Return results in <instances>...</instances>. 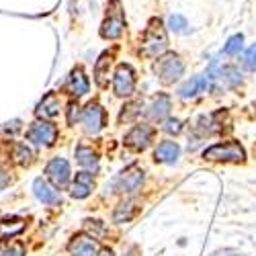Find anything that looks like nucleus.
Returning <instances> with one entry per match:
<instances>
[{"label":"nucleus","instance_id":"f257e3e1","mask_svg":"<svg viewBox=\"0 0 256 256\" xmlns=\"http://www.w3.org/2000/svg\"><path fill=\"white\" fill-rule=\"evenodd\" d=\"M168 48V37H166V29L162 25L160 18H152L150 25H148L144 39H142V48L140 54L146 58H156L160 54H164Z\"/></svg>","mask_w":256,"mask_h":256},{"label":"nucleus","instance_id":"f03ea898","mask_svg":"<svg viewBox=\"0 0 256 256\" xmlns=\"http://www.w3.org/2000/svg\"><path fill=\"white\" fill-rule=\"evenodd\" d=\"M205 160H213V162H242L246 158L244 148L240 146V142H224V144H216L207 148L203 152Z\"/></svg>","mask_w":256,"mask_h":256},{"label":"nucleus","instance_id":"7ed1b4c3","mask_svg":"<svg viewBox=\"0 0 256 256\" xmlns=\"http://www.w3.org/2000/svg\"><path fill=\"white\" fill-rule=\"evenodd\" d=\"M125 29V12L121 6V0H111L109 12L100 27V37L102 39H119Z\"/></svg>","mask_w":256,"mask_h":256},{"label":"nucleus","instance_id":"20e7f679","mask_svg":"<svg viewBox=\"0 0 256 256\" xmlns=\"http://www.w3.org/2000/svg\"><path fill=\"white\" fill-rule=\"evenodd\" d=\"M154 70H156V74H158L162 84H172L182 76L184 64L176 54H166V56L158 58Z\"/></svg>","mask_w":256,"mask_h":256},{"label":"nucleus","instance_id":"39448f33","mask_svg":"<svg viewBox=\"0 0 256 256\" xmlns=\"http://www.w3.org/2000/svg\"><path fill=\"white\" fill-rule=\"evenodd\" d=\"M27 140L37 146H54L58 140V127L48 121H35L27 130Z\"/></svg>","mask_w":256,"mask_h":256},{"label":"nucleus","instance_id":"423d86ee","mask_svg":"<svg viewBox=\"0 0 256 256\" xmlns=\"http://www.w3.org/2000/svg\"><path fill=\"white\" fill-rule=\"evenodd\" d=\"M113 88L117 96H130L136 90V72L130 64H119L115 70V80H113Z\"/></svg>","mask_w":256,"mask_h":256},{"label":"nucleus","instance_id":"0eeeda50","mask_svg":"<svg viewBox=\"0 0 256 256\" xmlns=\"http://www.w3.org/2000/svg\"><path fill=\"white\" fill-rule=\"evenodd\" d=\"M46 174L56 184V188H66L68 186V180H70V164H68V160L54 158L46 166Z\"/></svg>","mask_w":256,"mask_h":256},{"label":"nucleus","instance_id":"6e6552de","mask_svg":"<svg viewBox=\"0 0 256 256\" xmlns=\"http://www.w3.org/2000/svg\"><path fill=\"white\" fill-rule=\"evenodd\" d=\"M82 121L86 127V134H98L104 125V111L98 102H88L82 113Z\"/></svg>","mask_w":256,"mask_h":256},{"label":"nucleus","instance_id":"1a4fd4ad","mask_svg":"<svg viewBox=\"0 0 256 256\" xmlns=\"http://www.w3.org/2000/svg\"><path fill=\"white\" fill-rule=\"evenodd\" d=\"M152 136H154V130L150 125H136L134 130L125 136V144L132 148V150H146L148 146L152 142Z\"/></svg>","mask_w":256,"mask_h":256},{"label":"nucleus","instance_id":"9d476101","mask_svg":"<svg viewBox=\"0 0 256 256\" xmlns=\"http://www.w3.org/2000/svg\"><path fill=\"white\" fill-rule=\"evenodd\" d=\"M142 180H144V170L138 166H130L119 174L117 186H119V190H123V193H136V190L142 186Z\"/></svg>","mask_w":256,"mask_h":256},{"label":"nucleus","instance_id":"9b49d317","mask_svg":"<svg viewBox=\"0 0 256 256\" xmlns=\"http://www.w3.org/2000/svg\"><path fill=\"white\" fill-rule=\"evenodd\" d=\"M68 250L72 256H96L98 250H96V242L86 236V234H78V236H74L68 244Z\"/></svg>","mask_w":256,"mask_h":256},{"label":"nucleus","instance_id":"f8f14e48","mask_svg":"<svg viewBox=\"0 0 256 256\" xmlns=\"http://www.w3.org/2000/svg\"><path fill=\"white\" fill-rule=\"evenodd\" d=\"M180 156V146L176 142H162L158 144V148L154 150V160L156 162H162V164H174Z\"/></svg>","mask_w":256,"mask_h":256},{"label":"nucleus","instance_id":"ddd939ff","mask_svg":"<svg viewBox=\"0 0 256 256\" xmlns=\"http://www.w3.org/2000/svg\"><path fill=\"white\" fill-rule=\"evenodd\" d=\"M207 88H209V78H205V76H193V78L186 80L182 86L178 88V94L182 98H193V96L205 92Z\"/></svg>","mask_w":256,"mask_h":256},{"label":"nucleus","instance_id":"4468645a","mask_svg":"<svg viewBox=\"0 0 256 256\" xmlns=\"http://www.w3.org/2000/svg\"><path fill=\"white\" fill-rule=\"evenodd\" d=\"M33 190H35V197L41 203H46V205H58L60 203V193H58L54 186H50L44 178H35Z\"/></svg>","mask_w":256,"mask_h":256},{"label":"nucleus","instance_id":"2eb2a0df","mask_svg":"<svg viewBox=\"0 0 256 256\" xmlns=\"http://www.w3.org/2000/svg\"><path fill=\"white\" fill-rule=\"evenodd\" d=\"M35 113H37V117H41V119H52V117H56V115L60 113V96H58L56 92L46 94L44 100L37 104Z\"/></svg>","mask_w":256,"mask_h":256},{"label":"nucleus","instance_id":"dca6fc26","mask_svg":"<svg viewBox=\"0 0 256 256\" xmlns=\"http://www.w3.org/2000/svg\"><path fill=\"white\" fill-rule=\"evenodd\" d=\"M68 88H70V92L76 94V96H82V94H86V92H88L90 84H88V78H86V74H84L82 68H74V70L70 72Z\"/></svg>","mask_w":256,"mask_h":256},{"label":"nucleus","instance_id":"f3484780","mask_svg":"<svg viewBox=\"0 0 256 256\" xmlns=\"http://www.w3.org/2000/svg\"><path fill=\"white\" fill-rule=\"evenodd\" d=\"M92 184H94V178L90 172H78L74 178V184H72V197L74 199L88 197L92 190Z\"/></svg>","mask_w":256,"mask_h":256},{"label":"nucleus","instance_id":"a211bd4d","mask_svg":"<svg viewBox=\"0 0 256 256\" xmlns=\"http://www.w3.org/2000/svg\"><path fill=\"white\" fill-rule=\"evenodd\" d=\"M109 70H111V54L104 52L96 60V66H94V80L100 88H104L106 82H109Z\"/></svg>","mask_w":256,"mask_h":256},{"label":"nucleus","instance_id":"6ab92c4d","mask_svg":"<svg viewBox=\"0 0 256 256\" xmlns=\"http://www.w3.org/2000/svg\"><path fill=\"white\" fill-rule=\"evenodd\" d=\"M168 113H170V96L168 94H158L152 100L150 109L146 111V115L150 119H164Z\"/></svg>","mask_w":256,"mask_h":256},{"label":"nucleus","instance_id":"aec40b11","mask_svg":"<svg viewBox=\"0 0 256 256\" xmlns=\"http://www.w3.org/2000/svg\"><path fill=\"white\" fill-rule=\"evenodd\" d=\"M76 160L88 170H98V156L92 148L88 146H78L76 148Z\"/></svg>","mask_w":256,"mask_h":256},{"label":"nucleus","instance_id":"412c9836","mask_svg":"<svg viewBox=\"0 0 256 256\" xmlns=\"http://www.w3.org/2000/svg\"><path fill=\"white\" fill-rule=\"evenodd\" d=\"M25 244L14 238H2L0 240V256H25Z\"/></svg>","mask_w":256,"mask_h":256},{"label":"nucleus","instance_id":"4be33fe9","mask_svg":"<svg viewBox=\"0 0 256 256\" xmlns=\"http://www.w3.org/2000/svg\"><path fill=\"white\" fill-rule=\"evenodd\" d=\"M136 213H138L136 203H134V201H127V203H121V205L115 209L113 220H115L117 224H123V222H130V220L136 216Z\"/></svg>","mask_w":256,"mask_h":256},{"label":"nucleus","instance_id":"5701e85b","mask_svg":"<svg viewBox=\"0 0 256 256\" xmlns=\"http://www.w3.org/2000/svg\"><path fill=\"white\" fill-rule=\"evenodd\" d=\"M220 76H222V82H226V86H238V84L242 82V74H240V70L238 68H234V66H228V68H222V72H220Z\"/></svg>","mask_w":256,"mask_h":256},{"label":"nucleus","instance_id":"b1692460","mask_svg":"<svg viewBox=\"0 0 256 256\" xmlns=\"http://www.w3.org/2000/svg\"><path fill=\"white\" fill-rule=\"evenodd\" d=\"M0 230H2L6 236H8V234L12 236V234H18V232L25 230V222L20 220V218H8V220L0 222Z\"/></svg>","mask_w":256,"mask_h":256},{"label":"nucleus","instance_id":"393cba45","mask_svg":"<svg viewBox=\"0 0 256 256\" xmlns=\"http://www.w3.org/2000/svg\"><path fill=\"white\" fill-rule=\"evenodd\" d=\"M14 162L16 164H20V166H27V164H31V160H33V152L27 148V144H16L14 146Z\"/></svg>","mask_w":256,"mask_h":256},{"label":"nucleus","instance_id":"a878e982","mask_svg":"<svg viewBox=\"0 0 256 256\" xmlns=\"http://www.w3.org/2000/svg\"><path fill=\"white\" fill-rule=\"evenodd\" d=\"M142 106H144L142 100H134V102H130V104H125V106H123V111H121V115H119V121L123 123V121H132V119H136V117L142 113Z\"/></svg>","mask_w":256,"mask_h":256},{"label":"nucleus","instance_id":"bb28decb","mask_svg":"<svg viewBox=\"0 0 256 256\" xmlns=\"http://www.w3.org/2000/svg\"><path fill=\"white\" fill-rule=\"evenodd\" d=\"M168 29L174 33H186L188 31V23L182 14H170L168 16Z\"/></svg>","mask_w":256,"mask_h":256},{"label":"nucleus","instance_id":"cd10ccee","mask_svg":"<svg viewBox=\"0 0 256 256\" xmlns=\"http://www.w3.org/2000/svg\"><path fill=\"white\" fill-rule=\"evenodd\" d=\"M242 46H244V35H242V33L232 35V37L228 39V44L224 46V52L230 54V56H234V54H238V52L242 50Z\"/></svg>","mask_w":256,"mask_h":256},{"label":"nucleus","instance_id":"c85d7f7f","mask_svg":"<svg viewBox=\"0 0 256 256\" xmlns=\"http://www.w3.org/2000/svg\"><path fill=\"white\" fill-rule=\"evenodd\" d=\"M162 130L166 132V134H180L182 132V121L180 119H168L166 123H164V127H162Z\"/></svg>","mask_w":256,"mask_h":256},{"label":"nucleus","instance_id":"c756f323","mask_svg":"<svg viewBox=\"0 0 256 256\" xmlns=\"http://www.w3.org/2000/svg\"><path fill=\"white\" fill-rule=\"evenodd\" d=\"M80 119V104L78 102H70L68 104V123L74 125Z\"/></svg>","mask_w":256,"mask_h":256},{"label":"nucleus","instance_id":"7c9ffc66","mask_svg":"<svg viewBox=\"0 0 256 256\" xmlns=\"http://www.w3.org/2000/svg\"><path fill=\"white\" fill-rule=\"evenodd\" d=\"M244 64H246L250 70H256V44L246 52V56H244Z\"/></svg>","mask_w":256,"mask_h":256},{"label":"nucleus","instance_id":"2f4dec72","mask_svg":"<svg viewBox=\"0 0 256 256\" xmlns=\"http://www.w3.org/2000/svg\"><path fill=\"white\" fill-rule=\"evenodd\" d=\"M8 182H10V176L4 172V170H0V190H2V188H4Z\"/></svg>","mask_w":256,"mask_h":256},{"label":"nucleus","instance_id":"473e14b6","mask_svg":"<svg viewBox=\"0 0 256 256\" xmlns=\"http://www.w3.org/2000/svg\"><path fill=\"white\" fill-rule=\"evenodd\" d=\"M96 256H113V252H111L109 248H102V250H100V252H98Z\"/></svg>","mask_w":256,"mask_h":256},{"label":"nucleus","instance_id":"72a5a7b5","mask_svg":"<svg viewBox=\"0 0 256 256\" xmlns=\"http://www.w3.org/2000/svg\"><path fill=\"white\" fill-rule=\"evenodd\" d=\"M226 254H232V250H226ZM220 256V254H218ZM236 256H242V254H236Z\"/></svg>","mask_w":256,"mask_h":256},{"label":"nucleus","instance_id":"f704fd0d","mask_svg":"<svg viewBox=\"0 0 256 256\" xmlns=\"http://www.w3.org/2000/svg\"><path fill=\"white\" fill-rule=\"evenodd\" d=\"M254 109H256V104H254Z\"/></svg>","mask_w":256,"mask_h":256}]
</instances>
